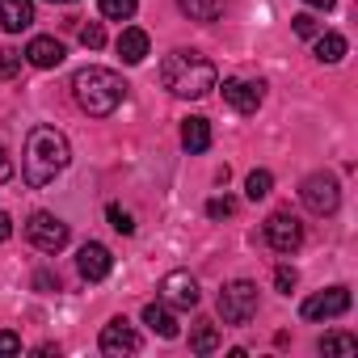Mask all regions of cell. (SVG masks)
I'll return each instance as SVG.
<instances>
[{"instance_id": "cell-1", "label": "cell", "mask_w": 358, "mask_h": 358, "mask_svg": "<svg viewBox=\"0 0 358 358\" xmlns=\"http://www.w3.org/2000/svg\"><path fill=\"white\" fill-rule=\"evenodd\" d=\"M72 164V148H68V135L55 131V127H34L30 139H26V156H22V173L34 190L51 186L55 177Z\"/></svg>"}, {"instance_id": "cell-19", "label": "cell", "mask_w": 358, "mask_h": 358, "mask_svg": "<svg viewBox=\"0 0 358 358\" xmlns=\"http://www.w3.org/2000/svg\"><path fill=\"white\" fill-rule=\"evenodd\" d=\"M177 5H182V13L194 17V22H215L224 13V0H177Z\"/></svg>"}, {"instance_id": "cell-34", "label": "cell", "mask_w": 358, "mask_h": 358, "mask_svg": "<svg viewBox=\"0 0 358 358\" xmlns=\"http://www.w3.org/2000/svg\"><path fill=\"white\" fill-rule=\"evenodd\" d=\"M308 5H312V9H324V13H329V9L337 5V0H308Z\"/></svg>"}, {"instance_id": "cell-15", "label": "cell", "mask_w": 358, "mask_h": 358, "mask_svg": "<svg viewBox=\"0 0 358 358\" xmlns=\"http://www.w3.org/2000/svg\"><path fill=\"white\" fill-rule=\"evenodd\" d=\"M118 55H122V64H143L148 59V34L135 30V26H127L118 34Z\"/></svg>"}, {"instance_id": "cell-25", "label": "cell", "mask_w": 358, "mask_h": 358, "mask_svg": "<svg viewBox=\"0 0 358 358\" xmlns=\"http://www.w3.org/2000/svg\"><path fill=\"white\" fill-rule=\"evenodd\" d=\"M17 72H22V51L0 47V76H17Z\"/></svg>"}, {"instance_id": "cell-30", "label": "cell", "mask_w": 358, "mask_h": 358, "mask_svg": "<svg viewBox=\"0 0 358 358\" xmlns=\"http://www.w3.org/2000/svg\"><path fill=\"white\" fill-rule=\"evenodd\" d=\"M22 350V337L9 333V329H0V354H17Z\"/></svg>"}, {"instance_id": "cell-20", "label": "cell", "mask_w": 358, "mask_h": 358, "mask_svg": "<svg viewBox=\"0 0 358 358\" xmlns=\"http://www.w3.org/2000/svg\"><path fill=\"white\" fill-rule=\"evenodd\" d=\"M316 59L320 64H341L345 59V38L341 34H316Z\"/></svg>"}, {"instance_id": "cell-11", "label": "cell", "mask_w": 358, "mask_h": 358, "mask_svg": "<svg viewBox=\"0 0 358 358\" xmlns=\"http://www.w3.org/2000/svg\"><path fill=\"white\" fill-rule=\"evenodd\" d=\"M224 101L236 110V114H253L262 106V80H241V76H228L224 80Z\"/></svg>"}, {"instance_id": "cell-26", "label": "cell", "mask_w": 358, "mask_h": 358, "mask_svg": "<svg viewBox=\"0 0 358 358\" xmlns=\"http://www.w3.org/2000/svg\"><path fill=\"white\" fill-rule=\"evenodd\" d=\"M291 30H295L299 38H316V34H320V26H316L312 13H295V17H291Z\"/></svg>"}, {"instance_id": "cell-3", "label": "cell", "mask_w": 358, "mask_h": 358, "mask_svg": "<svg viewBox=\"0 0 358 358\" xmlns=\"http://www.w3.org/2000/svg\"><path fill=\"white\" fill-rule=\"evenodd\" d=\"M72 97H76V106L85 114L106 118V114H114L127 101V80L114 68H80L72 76Z\"/></svg>"}, {"instance_id": "cell-28", "label": "cell", "mask_w": 358, "mask_h": 358, "mask_svg": "<svg viewBox=\"0 0 358 358\" xmlns=\"http://www.w3.org/2000/svg\"><path fill=\"white\" fill-rule=\"evenodd\" d=\"M232 211H236V203H232L228 194H224V199H211V203H207V215H211V220H228Z\"/></svg>"}, {"instance_id": "cell-24", "label": "cell", "mask_w": 358, "mask_h": 358, "mask_svg": "<svg viewBox=\"0 0 358 358\" xmlns=\"http://www.w3.org/2000/svg\"><path fill=\"white\" fill-rule=\"evenodd\" d=\"M106 220H110V228H114V232H122V236H131V232H135L131 211H122L118 203H110V207H106Z\"/></svg>"}, {"instance_id": "cell-23", "label": "cell", "mask_w": 358, "mask_h": 358, "mask_svg": "<svg viewBox=\"0 0 358 358\" xmlns=\"http://www.w3.org/2000/svg\"><path fill=\"white\" fill-rule=\"evenodd\" d=\"M320 354H358V337H350V333H329V337H320Z\"/></svg>"}, {"instance_id": "cell-13", "label": "cell", "mask_w": 358, "mask_h": 358, "mask_svg": "<svg viewBox=\"0 0 358 358\" xmlns=\"http://www.w3.org/2000/svg\"><path fill=\"white\" fill-rule=\"evenodd\" d=\"M0 26L9 34H22L34 26V0H0Z\"/></svg>"}, {"instance_id": "cell-18", "label": "cell", "mask_w": 358, "mask_h": 358, "mask_svg": "<svg viewBox=\"0 0 358 358\" xmlns=\"http://www.w3.org/2000/svg\"><path fill=\"white\" fill-rule=\"evenodd\" d=\"M143 324H148L152 333H160V337H177V320H173L169 303H148V308H143Z\"/></svg>"}, {"instance_id": "cell-2", "label": "cell", "mask_w": 358, "mask_h": 358, "mask_svg": "<svg viewBox=\"0 0 358 358\" xmlns=\"http://www.w3.org/2000/svg\"><path fill=\"white\" fill-rule=\"evenodd\" d=\"M160 85H164L173 97L199 101V97H207V93L215 89V64H211L207 55H199V51H173V55H164V64H160Z\"/></svg>"}, {"instance_id": "cell-17", "label": "cell", "mask_w": 358, "mask_h": 358, "mask_svg": "<svg viewBox=\"0 0 358 358\" xmlns=\"http://www.w3.org/2000/svg\"><path fill=\"white\" fill-rule=\"evenodd\" d=\"M220 341H224V337H220V324H215V320H199V324L190 329V350H194V354H215Z\"/></svg>"}, {"instance_id": "cell-4", "label": "cell", "mask_w": 358, "mask_h": 358, "mask_svg": "<svg viewBox=\"0 0 358 358\" xmlns=\"http://www.w3.org/2000/svg\"><path fill=\"white\" fill-rule=\"evenodd\" d=\"M220 316L224 324H249L257 316V282L249 278H236L220 291Z\"/></svg>"}, {"instance_id": "cell-29", "label": "cell", "mask_w": 358, "mask_h": 358, "mask_svg": "<svg viewBox=\"0 0 358 358\" xmlns=\"http://www.w3.org/2000/svg\"><path fill=\"white\" fill-rule=\"evenodd\" d=\"M295 282H299V278H295V270H291V266H278V270H274V287H278V291H287V295H291V291H295Z\"/></svg>"}, {"instance_id": "cell-7", "label": "cell", "mask_w": 358, "mask_h": 358, "mask_svg": "<svg viewBox=\"0 0 358 358\" xmlns=\"http://www.w3.org/2000/svg\"><path fill=\"white\" fill-rule=\"evenodd\" d=\"M262 232H266V245H270L274 253H295V249L303 245V224H299L291 211H274Z\"/></svg>"}, {"instance_id": "cell-12", "label": "cell", "mask_w": 358, "mask_h": 358, "mask_svg": "<svg viewBox=\"0 0 358 358\" xmlns=\"http://www.w3.org/2000/svg\"><path fill=\"white\" fill-rule=\"evenodd\" d=\"M97 345H101V354H135V350H139V333L118 316V320H110V324L101 329Z\"/></svg>"}, {"instance_id": "cell-10", "label": "cell", "mask_w": 358, "mask_h": 358, "mask_svg": "<svg viewBox=\"0 0 358 358\" xmlns=\"http://www.w3.org/2000/svg\"><path fill=\"white\" fill-rule=\"evenodd\" d=\"M76 270H80V278H85V282H101V278H110L114 257H110V249H106V245L89 241V245L76 253Z\"/></svg>"}, {"instance_id": "cell-14", "label": "cell", "mask_w": 358, "mask_h": 358, "mask_svg": "<svg viewBox=\"0 0 358 358\" xmlns=\"http://www.w3.org/2000/svg\"><path fill=\"white\" fill-rule=\"evenodd\" d=\"M26 59H30L34 68H59V64H64V43L51 38V34H38V38H30Z\"/></svg>"}, {"instance_id": "cell-6", "label": "cell", "mask_w": 358, "mask_h": 358, "mask_svg": "<svg viewBox=\"0 0 358 358\" xmlns=\"http://www.w3.org/2000/svg\"><path fill=\"white\" fill-rule=\"evenodd\" d=\"M26 236H30V245L34 249H43V253H59L64 245H68V224L59 220V215H51V211H34L30 220H26Z\"/></svg>"}, {"instance_id": "cell-33", "label": "cell", "mask_w": 358, "mask_h": 358, "mask_svg": "<svg viewBox=\"0 0 358 358\" xmlns=\"http://www.w3.org/2000/svg\"><path fill=\"white\" fill-rule=\"evenodd\" d=\"M9 236H13V220L0 211V241H9Z\"/></svg>"}, {"instance_id": "cell-27", "label": "cell", "mask_w": 358, "mask_h": 358, "mask_svg": "<svg viewBox=\"0 0 358 358\" xmlns=\"http://www.w3.org/2000/svg\"><path fill=\"white\" fill-rule=\"evenodd\" d=\"M80 43H85L89 51H97V47L106 43V30H101V22H85V26H80Z\"/></svg>"}, {"instance_id": "cell-16", "label": "cell", "mask_w": 358, "mask_h": 358, "mask_svg": "<svg viewBox=\"0 0 358 358\" xmlns=\"http://www.w3.org/2000/svg\"><path fill=\"white\" fill-rule=\"evenodd\" d=\"M182 148L186 152H207L211 148V122L207 118H186L182 122Z\"/></svg>"}, {"instance_id": "cell-22", "label": "cell", "mask_w": 358, "mask_h": 358, "mask_svg": "<svg viewBox=\"0 0 358 358\" xmlns=\"http://www.w3.org/2000/svg\"><path fill=\"white\" fill-rule=\"evenodd\" d=\"M97 9H101V17H110V22H131L135 9H139V0H97Z\"/></svg>"}, {"instance_id": "cell-8", "label": "cell", "mask_w": 358, "mask_h": 358, "mask_svg": "<svg viewBox=\"0 0 358 358\" xmlns=\"http://www.w3.org/2000/svg\"><path fill=\"white\" fill-rule=\"evenodd\" d=\"M350 312V287H329L303 299V320H333Z\"/></svg>"}, {"instance_id": "cell-32", "label": "cell", "mask_w": 358, "mask_h": 358, "mask_svg": "<svg viewBox=\"0 0 358 358\" xmlns=\"http://www.w3.org/2000/svg\"><path fill=\"white\" fill-rule=\"evenodd\" d=\"M34 287H43V291H51V287H55V291H59V278H55V274H47V270H38V274H34Z\"/></svg>"}, {"instance_id": "cell-9", "label": "cell", "mask_w": 358, "mask_h": 358, "mask_svg": "<svg viewBox=\"0 0 358 358\" xmlns=\"http://www.w3.org/2000/svg\"><path fill=\"white\" fill-rule=\"evenodd\" d=\"M160 299H164L169 308H194V303H199V282H194L186 270H173V274L160 278Z\"/></svg>"}, {"instance_id": "cell-5", "label": "cell", "mask_w": 358, "mask_h": 358, "mask_svg": "<svg viewBox=\"0 0 358 358\" xmlns=\"http://www.w3.org/2000/svg\"><path fill=\"white\" fill-rule=\"evenodd\" d=\"M299 199H303V207L312 215H333L341 207V186H337L333 173H312V177H303Z\"/></svg>"}, {"instance_id": "cell-31", "label": "cell", "mask_w": 358, "mask_h": 358, "mask_svg": "<svg viewBox=\"0 0 358 358\" xmlns=\"http://www.w3.org/2000/svg\"><path fill=\"white\" fill-rule=\"evenodd\" d=\"M13 177V156H9V148L0 143V182H9Z\"/></svg>"}, {"instance_id": "cell-35", "label": "cell", "mask_w": 358, "mask_h": 358, "mask_svg": "<svg viewBox=\"0 0 358 358\" xmlns=\"http://www.w3.org/2000/svg\"><path fill=\"white\" fill-rule=\"evenodd\" d=\"M51 5H72V0H51Z\"/></svg>"}, {"instance_id": "cell-21", "label": "cell", "mask_w": 358, "mask_h": 358, "mask_svg": "<svg viewBox=\"0 0 358 358\" xmlns=\"http://www.w3.org/2000/svg\"><path fill=\"white\" fill-rule=\"evenodd\" d=\"M270 190H274V177H270L266 169H253V173L245 177V194H249V203H262Z\"/></svg>"}]
</instances>
